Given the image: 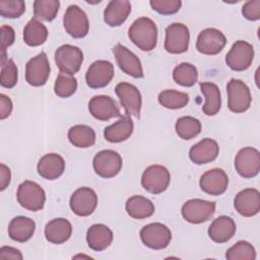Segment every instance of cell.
Here are the masks:
<instances>
[{
  "label": "cell",
  "instance_id": "cell-1",
  "mask_svg": "<svg viewBox=\"0 0 260 260\" xmlns=\"http://www.w3.org/2000/svg\"><path fill=\"white\" fill-rule=\"evenodd\" d=\"M128 36L130 41L142 51H151L156 47L157 27L148 17L137 18L129 27Z\"/></svg>",
  "mask_w": 260,
  "mask_h": 260
},
{
  "label": "cell",
  "instance_id": "cell-2",
  "mask_svg": "<svg viewBox=\"0 0 260 260\" xmlns=\"http://www.w3.org/2000/svg\"><path fill=\"white\" fill-rule=\"evenodd\" d=\"M16 198L23 208L29 211H39L45 205L46 193L38 183L26 180L18 186Z\"/></svg>",
  "mask_w": 260,
  "mask_h": 260
},
{
  "label": "cell",
  "instance_id": "cell-3",
  "mask_svg": "<svg viewBox=\"0 0 260 260\" xmlns=\"http://www.w3.org/2000/svg\"><path fill=\"white\" fill-rule=\"evenodd\" d=\"M55 62L61 73L74 75L81 67L83 53L76 46L62 45L55 52Z\"/></svg>",
  "mask_w": 260,
  "mask_h": 260
},
{
  "label": "cell",
  "instance_id": "cell-4",
  "mask_svg": "<svg viewBox=\"0 0 260 260\" xmlns=\"http://www.w3.org/2000/svg\"><path fill=\"white\" fill-rule=\"evenodd\" d=\"M228 107L234 113H244L251 105V92L247 84L240 80L232 78L226 85Z\"/></svg>",
  "mask_w": 260,
  "mask_h": 260
},
{
  "label": "cell",
  "instance_id": "cell-5",
  "mask_svg": "<svg viewBox=\"0 0 260 260\" xmlns=\"http://www.w3.org/2000/svg\"><path fill=\"white\" fill-rule=\"evenodd\" d=\"M171 175L169 170L160 165H152L146 168L141 177L142 187L151 194H160L170 185Z\"/></svg>",
  "mask_w": 260,
  "mask_h": 260
},
{
  "label": "cell",
  "instance_id": "cell-6",
  "mask_svg": "<svg viewBox=\"0 0 260 260\" xmlns=\"http://www.w3.org/2000/svg\"><path fill=\"white\" fill-rule=\"evenodd\" d=\"M123 166L121 155L112 149H105L98 152L92 160L94 172L102 178H113L117 176Z\"/></svg>",
  "mask_w": 260,
  "mask_h": 260
},
{
  "label": "cell",
  "instance_id": "cell-7",
  "mask_svg": "<svg viewBox=\"0 0 260 260\" xmlns=\"http://www.w3.org/2000/svg\"><path fill=\"white\" fill-rule=\"evenodd\" d=\"M215 212V203L203 199H190L182 206V215L191 223H202L209 220Z\"/></svg>",
  "mask_w": 260,
  "mask_h": 260
},
{
  "label": "cell",
  "instance_id": "cell-8",
  "mask_svg": "<svg viewBox=\"0 0 260 260\" xmlns=\"http://www.w3.org/2000/svg\"><path fill=\"white\" fill-rule=\"evenodd\" d=\"M140 239L146 247L153 250H161L169 246L172 240V233L167 225L160 222H152L141 229Z\"/></svg>",
  "mask_w": 260,
  "mask_h": 260
},
{
  "label": "cell",
  "instance_id": "cell-9",
  "mask_svg": "<svg viewBox=\"0 0 260 260\" xmlns=\"http://www.w3.org/2000/svg\"><path fill=\"white\" fill-rule=\"evenodd\" d=\"M66 32L75 39L83 38L89 30V21L86 13L77 5H70L63 16Z\"/></svg>",
  "mask_w": 260,
  "mask_h": 260
},
{
  "label": "cell",
  "instance_id": "cell-10",
  "mask_svg": "<svg viewBox=\"0 0 260 260\" xmlns=\"http://www.w3.org/2000/svg\"><path fill=\"white\" fill-rule=\"evenodd\" d=\"M253 58V46L245 41H237L225 56V63L234 71H244L251 66Z\"/></svg>",
  "mask_w": 260,
  "mask_h": 260
},
{
  "label": "cell",
  "instance_id": "cell-11",
  "mask_svg": "<svg viewBox=\"0 0 260 260\" xmlns=\"http://www.w3.org/2000/svg\"><path fill=\"white\" fill-rule=\"evenodd\" d=\"M190 32L187 25L175 22L166 28L165 49L171 54H181L188 50Z\"/></svg>",
  "mask_w": 260,
  "mask_h": 260
},
{
  "label": "cell",
  "instance_id": "cell-12",
  "mask_svg": "<svg viewBox=\"0 0 260 260\" xmlns=\"http://www.w3.org/2000/svg\"><path fill=\"white\" fill-rule=\"evenodd\" d=\"M51 72L50 63L45 52L32 57L25 65V79L32 86L46 84Z\"/></svg>",
  "mask_w": 260,
  "mask_h": 260
},
{
  "label": "cell",
  "instance_id": "cell-13",
  "mask_svg": "<svg viewBox=\"0 0 260 260\" xmlns=\"http://www.w3.org/2000/svg\"><path fill=\"white\" fill-rule=\"evenodd\" d=\"M115 92L120 100L127 116L139 117L142 98L138 88L128 82H120L115 87Z\"/></svg>",
  "mask_w": 260,
  "mask_h": 260
},
{
  "label": "cell",
  "instance_id": "cell-14",
  "mask_svg": "<svg viewBox=\"0 0 260 260\" xmlns=\"http://www.w3.org/2000/svg\"><path fill=\"white\" fill-rule=\"evenodd\" d=\"M235 168L243 178H253L260 171V153L254 147H244L235 157Z\"/></svg>",
  "mask_w": 260,
  "mask_h": 260
},
{
  "label": "cell",
  "instance_id": "cell-15",
  "mask_svg": "<svg viewBox=\"0 0 260 260\" xmlns=\"http://www.w3.org/2000/svg\"><path fill=\"white\" fill-rule=\"evenodd\" d=\"M69 205L76 215L88 216L98 206V195L91 188H78L71 195Z\"/></svg>",
  "mask_w": 260,
  "mask_h": 260
},
{
  "label": "cell",
  "instance_id": "cell-16",
  "mask_svg": "<svg viewBox=\"0 0 260 260\" xmlns=\"http://www.w3.org/2000/svg\"><path fill=\"white\" fill-rule=\"evenodd\" d=\"M225 44V36L219 29L208 27L198 35L196 49L204 55H216L223 49Z\"/></svg>",
  "mask_w": 260,
  "mask_h": 260
},
{
  "label": "cell",
  "instance_id": "cell-17",
  "mask_svg": "<svg viewBox=\"0 0 260 260\" xmlns=\"http://www.w3.org/2000/svg\"><path fill=\"white\" fill-rule=\"evenodd\" d=\"M114 65L107 60L94 61L87 69L85 80L91 88L107 86L114 77Z\"/></svg>",
  "mask_w": 260,
  "mask_h": 260
},
{
  "label": "cell",
  "instance_id": "cell-18",
  "mask_svg": "<svg viewBox=\"0 0 260 260\" xmlns=\"http://www.w3.org/2000/svg\"><path fill=\"white\" fill-rule=\"evenodd\" d=\"M113 53L115 55L117 64L123 72L134 78H142L144 76L140 60L125 46L117 44L113 48Z\"/></svg>",
  "mask_w": 260,
  "mask_h": 260
},
{
  "label": "cell",
  "instance_id": "cell-19",
  "mask_svg": "<svg viewBox=\"0 0 260 260\" xmlns=\"http://www.w3.org/2000/svg\"><path fill=\"white\" fill-rule=\"evenodd\" d=\"M88 111L91 116L100 121H108L121 117L120 110L115 100L109 95H94L88 102Z\"/></svg>",
  "mask_w": 260,
  "mask_h": 260
},
{
  "label": "cell",
  "instance_id": "cell-20",
  "mask_svg": "<svg viewBox=\"0 0 260 260\" xmlns=\"http://www.w3.org/2000/svg\"><path fill=\"white\" fill-rule=\"evenodd\" d=\"M199 185L201 190L209 195H221L228 189L229 177L221 169H211L201 176Z\"/></svg>",
  "mask_w": 260,
  "mask_h": 260
},
{
  "label": "cell",
  "instance_id": "cell-21",
  "mask_svg": "<svg viewBox=\"0 0 260 260\" xmlns=\"http://www.w3.org/2000/svg\"><path fill=\"white\" fill-rule=\"evenodd\" d=\"M236 210L243 216L251 217L260 210V193L255 188H247L240 191L234 200Z\"/></svg>",
  "mask_w": 260,
  "mask_h": 260
},
{
  "label": "cell",
  "instance_id": "cell-22",
  "mask_svg": "<svg viewBox=\"0 0 260 260\" xmlns=\"http://www.w3.org/2000/svg\"><path fill=\"white\" fill-rule=\"evenodd\" d=\"M218 152L217 142L211 138H204L190 148L189 157L196 165H204L213 161Z\"/></svg>",
  "mask_w": 260,
  "mask_h": 260
},
{
  "label": "cell",
  "instance_id": "cell-23",
  "mask_svg": "<svg viewBox=\"0 0 260 260\" xmlns=\"http://www.w3.org/2000/svg\"><path fill=\"white\" fill-rule=\"evenodd\" d=\"M237 225L235 220L226 215L215 218L208 228V236L215 243H225L236 234Z\"/></svg>",
  "mask_w": 260,
  "mask_h": 260
},
{
  "label": "cell",
  "instance_id": "cell-24",
  "mask_svg": "<svg viewBox=\"0 0 260 260\" xmlns=\"http://www.w3.org/2000/svg\"><path fill=\"white\" fill-rule=\"evenodd\" d=\"M37 169L44 179L56 180L65 171V160L58 153H48L40 158Z\"/></svg>",
  "mask_w": 260,
  "mask_h": 260
},
{
  "label": "cell",
  "instance_id": "cell-25",
  "mask_svg": "<svg viewBox=\"0 0 260 260\" xmlns=\"http://www.w3.org/2000/svg\"><path fill=\"white\" fill-rule=\"evenodd\" d=\"M72 234L70 221L63 217L50 220L45 226V237L52 244H63L67 242Z\"/></svg>",
  "mask_w": 260,
  "mask_h": 260
},
{
  "label": "cell",
  "instance_id": "cell-26",
  "mask_svg": "<svg viewBox=\"0 0 260 260\" xmlns=\"http://www.w3.org/2000/svg\"><path fill=\"white\" fill-rule=\"evenodd\" d=\"M86 242L91 250L103 251L112 244L113 232L106 224H92L86 232Z\"/></svg>",
  "mask_w": 260,
  "mask_h": 260
},
{
  "label": "cell",
  "instance_id": "cell-27",
  "mask_svg": "<svg viewBox=\"0 0 260 260\" xmlns=\"http://www.w3.org/2000/svg\"><path fill=\"white\" fill-rule=\"evenodd\" d=\"M131 3L127 0H112L104 11V20L110 26H119L129 16Z\"/></svg>",
  "mask_w": 260,
  "mask_h": 260
},
{
  "label": "cell",
  "instance_id": "cell-28",
  "mask_svg": "<svg viewBox=\"0 0 260 260\" xmlns=\"http://www.w3.org/2000/svg\"><path fill=\"white\" fill-rule=\"evenodd\" d=\"M35 230V221L29 217L20 215L10 220L8 225V236L13 241L24 243L34 236Z\"/></svg>",
  "mask_w": 260,
  "mask_h": 260
},
{
  "label": "cell",
  "instance_id": "cell-29",
  "mask_svg": "<svg viewBox=\"0 0 260 260\" xmlns=\"http://www.w3.org/2000/svg\"><path fill=\"white\" fill-rule=\"evenodd\" d=\"M134 124L130 116H124L114 124L105 128L104 137L109 142L118 143L127 140L133 133Z\"/></svg>",
  "mask_w": 260,
  "mask_h": 260
},
{
  "label": "cell",
  "instance_id": "cell-30",
  "mask_svg": "<svg viewBox=\"0 0 260 260\" xmlns=\"http://www.w3.org/2000/svg\"><path fill=\"white\" fill-rule=\"evenodd\" d=\"M200 90L205 96L202 111L207 116L216 115L221 107V96L218 86L212 82H200Z\"/></svg>",
  "mask_w": 260,
  "mask_h": 260
},
{
  "label": "cell",
  "instance_id": "cell-31",
  "mask_svg": "<svg viewBox=\"0 0 260 260\" xmlns=\"http://www.w3.org/2000/svg\"><path fill=\"white\" fill-rule=\"evenodd\" d=\"M125 209L131 217L135 219H143L150 217L154 213L153 203L146 197L134 195L126 201Z\"/></svg>",
  "mask_w": 260,
  "mask_h": 260
},
{
  "label": "cell",
  "instance_id": "cell-32",
  "mask_svg": "<svg viewBox=\"0 0 260 260\" xmlns=\"http://www.w3.org/2000/svg\"><path fill=\"white\" fill-rule=\"evenodd\" d=\"M70 143L79 148H87L95 142V132L87 125H75L68 130Z\"/></svg>",
  "mask_w": 260,
  "mask_h": 260
},
{
  "label": "cell",
  "instance_id": "cell-33",
  "mask_svg": "<svg viewBox=\"0 0 260 260\" xmlns=\"http://www.w3.org/2000/svg\"><path fill=\"white\" fill-rule=\"evenodd\" d=\"M48 38V29L37 18H31L23 29V41L30 47L43 45Z\"/></svg>",
  "mask_w": 260,
  "mask_h": 260
},
{
  "label": "cell",
  "instance_id": "cell-34",
  "mask_svg": "<svg viewBox=\"0 0 260 260\" xmlns=\"http://www.w3.org/2000/svg\"><path fill=\"white\" fill-rule=\"evenodd\" d=\"M173 78L176 83L182 86H193L198 80L197 68L191 63L183 62L175 67L173 71Z\"/></svg>",
  "mask_w": 260,
  "mask_h": 260
},
{
  "label": "cell",
  "instance_id": "cell-35",
  "mask_svg": "<svg viewBox=\"0 0 260 260\" xmlns=\"http://www.w3.org/2000/svg\"><path fill=\"white\" fill-rule=\"evenodd\" d=\"M175 129L180 138L190 140L201 132V123L194 117L184 116L177 120Z\"/></svg>",
  "mask_w": 260,
  "mask_h": 260
},
{
  "label": "cell",
  "instance_id": "cell-36",
  "mask_svg": "<svg viewBox=\"0 0 260 260\" xmlns=\"http://www.w3.org/2000/svg\"><path fill=\"white\" fill-rule=\"evenodd\" d=\"M158 103L171 110H177L184 108L189 103V95L186 92L178 91L174 89H166L159 92L158 94Z\"/></svg>",
  "mask_w": 260,
  "mask_h": 260
},
{
  "label": "cell",
  "instance_id": "cell-37",
  "mask_svg": "<svg viewBox=\"0 0 260 260\" xmlns=\"http://www.w3.org/2000/svg\"><path fill=\"white\" fill-rule=\"evenodd\" d=\"M60 8L58 0H36L34 2V16L38 20L52 21Z\"/></svg>",
  "mask_w": 260,
  "mask_h": 260
},
{
  "label": "cell",
  "instance_id": "cell-38",
  "mask_svg": "<svg viewBox=\"0 0 260 260\" xmlns=\"http://www.w3.org/2000/svg\"><path fill=\"white\" fill-rule=\"evenodd\" d=\"M228 260H254L256 258L255 248L247 241H239L226 250Z\"/></svg>",
  "mask_w": 260,
  "mask_h": 260
},
{
  "label": "cell",
  "instance_id": "cell-39",
  "mask_svg": "<svg viewBox=\"0 0 260 260\" xmlns=\"http://www.w3.org/2000/svg\"><path fill=\"white\" fill-rule=\"evenodd\" d=\"M77 89V79L73 75L59 73L55 80L54 91L63 99L71 96Z\"/></svg>",
  "mask_w": 260,
  "mask_h": 260
},
{
  "label": "cell",
  "instance_id": "cell-40",
  "mask_svg": "<svg viewBox=\"0 0 260 260\" xmlns=\"http://www.w3.org/2000/svg\"><path fill=\"white\" fill-rule=\"evenodd\" d=\"M18 71L15 63L11 59L1 63V74H0V84L6 88H12L17 83Z\"/></svg>",
  "mask_w": 260,
  "mask_h": 260
},
{
  "label": "cell",
  "instance_id": "cell-41",
  "mask_svg": "<svg viewBox=\"0 0 260 260\" xmlns=\"http://www.w3.org/2000/svg\"><path fill=\"white\" fill-rule=\"evenodd\" d=\"M25 11V3L22 0H1L0 14L5 18H17Z\"/></svg>",
  "mask_w": 260,
  "mask_h": 260
},
{
  "label": "cell",
  "instance_id": "cell-42",
  "mask_svg": "<svg viewBox=\"0 0 260 260\" xmlns=\"http://www.w3.org/2000/svg\"><path fill=\"white\" fill-rule=\"evenodd\" d=\"M149 4L153 10L162 15H171L178 12L182 6L180 0H151Z\"/></svg>",
  "mask_w": 260,
  "mask_h": 260
},
{
  "label": "cell",
  "instance_id": "cell-43",
  "mask_svg": "<svg viewBox=\"0 0 260 260\" xmlns=\"http://www.w3.org/2000/svg\"><path fill=\"white\" fill-rule=\"evenodd\" d=\"M15 32L14 29L9 25L1 26V55H0V63L6 61L8 58L6 57V49L14 43Z\"/></svg>",
  "mask_w": 260,
  "mask_h": 260
},
{
  "label": "cell",
  "instance_id": "cell-44",
  "mask_svg": "<svg viewBox=\"0 0 260 260\" xmlns=\"http://www.w3.org/2000/svg\"><path fill=\"white\" fill-rule=\"evenodd\" d=\"M242 14L248 20H258L260 18V0L246 2L242 8Z\"/></svg>",
  "mask_w": 260,
  "mask_h": 260
},
{
  "label": "cell",
  "instance_id": "cell-45",
  "mask_svg": "<svg viewBox=\"0 0 260 260\" xmlns=\"http://www.w3.org/2000/svg\"><path fill=\"white\" fill-rule=\"evenodd\" d=\"M13 109L12 102L9 96L1 93L0 94V119L4 120L10 116Z\"/></svg>",
  "mask_w": 260,
  "mask_h": 260
},
{
  "label": "cell",
  "instance_id": "cell-46",
  "mask_svg": "<svg viewBox=\"0 0 260 260\" xmlns=\"http://www.w3.org/2000/svg\"><path fill=\"white\" fill-rule=\"evenodd\" d=\"M23 258L21 252L13 247L3 246L0 248V259H16L21 260Z\"/></svg>",
  "mask_w": 260,
  "mask_h": 260
},
{
  "label": "cell",
  "instance_id": "cell-47",
  "mask_svg": "<svg viewBox=\"0 0 260 260\" xmlns=\"http://www.w3.org/2000/svg\"><path fill=\"white\" fill-rule=\"evenodd\" d=\"M10 179H11V173L9 168L4 164H1L0 165V190L1 191L5 190L8 187L10 183Z\"/></svg>",
  "mask_w": 260,
  "mask_h": 260
}]
</instances>
